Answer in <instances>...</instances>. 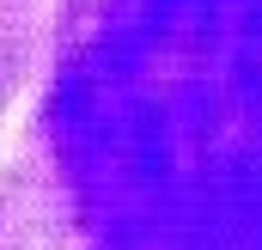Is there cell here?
I'll return each instance as SVG.
<instances>
[{"label":"cell","instance_id":"6da1fadb","mask_svg":"<svg viewBox=\"0 0 262 250\" xmlns=\"http://www.w3.org/2000/svg\"><path fill=\"white\" fill-rule=\"evenodd\" d=\"M0 250H262V0H55Z\"/></svg>","mask_w":262,"mask_h":250},{"label":"cell","instance_id":"7a4b0ae2","mask_svg":"<svg viewBox=\"0 0 262 250\" xmlns=\"http://www.w3.org/2000/svg\"><path fill=\"white\" fill-rule=\"evenodd\" d=\"M49 0H0V122L25 92L37 55L49 49Z\"/></svg>","mask_w":262,"mask_h":250}]
</instances>
